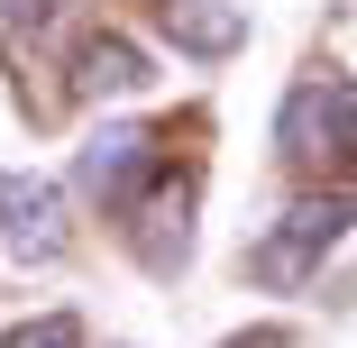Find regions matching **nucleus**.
<instances>
[{
    "label": "nucleus",
    "mask_w": 357,
    "mask_h": 348,
    "mask_svg": "<svg viewBox=\"0 0 357 348\" xmlns=\"http://www.w3.org/2000/svg\"><path fill=\"white\" fill-rule=\"evenodd\" d=\"M0 348H83V321H74V312H46V321L0 330Z\"/></svg>",
    "instance_id": "nucleus-7"
},
{
    "label": "nucleus",
    "mask_w": 357,
    "mask_h": 348,
    "mask_svg": "<svg viewBox=\"0 0 357 348\" xmlns=\"http://www.w3.org/2000/svg\"><path fill=\"white\" fill-rule=\"evenodd\" d=\"M229 348H294V330H238Z\"/></svg>",
    "instance_id": "nucleus-8"
},
{
    "label": "nucleus",
    "mask_w": 357,
    "mask_h": 348,
    "mask_svg": "<svg viewBox=\"0 0 357 348\" xmlns=\"http://www.w3.org/2000/svg\"><path fill=\"white\" fill-rule=\"evenodd\" d=\"M156 174H165V147H156V128H137V119L92 128V137H83V156H74V183L101 202V211H119V220L147 202Z\"/></svg>",
    "instance_id": "nucleus-3"
},
{
    "label": "nucleus",
    "mask_w": 357,
    "mask_h": 348,
    "mask_svg": "<svg viewBox=\"0 0 357 348\" xmlns=\"http://www.w3.org/2000/svg\"><path fill=\"white\" fill-rule=\"evenodd\" d=\"M275 147H284L294 174H330L339 156H357V83L339 74V64H330V74H303L294 92H284Z\"/></svg>",
    "instance_id": "nucleus-1"
},
{
    "label": "nucleus",
    "mask_w": 357,
    "mask_h": 348,
    "mask_svg": "<svg viewBox=\"0 0 357 348\" xmlns=\"http://www.w3.org/2000/svg\"><path fill=\"white\" fill-rule=\"evenodd\" d=\"M0 239H10L28 266H55L64 248H74V202H64V183L10 165L0 174Z\"/></svg>",
    "instance_id": "nucleus-4"
},
{
    "label": "nucleus",
    "mask_w": 357,
    "mask_h": 348,
    "mask_svg": "<svg viewBox=\"0 0 357 348\" xmlns=\"http://www.w3.org/2000/svg\"><path fill=\"white\" fill-rule=\"evenodd\" d=\"M156 19H165V46L183 64H229L248 46V10L238 0H156Z\"/></svg>",
    "instance_id": "nucleus-6"
},
{
    "label": "nucleus",
    "mask_w": 357,
    "mask_h": 348,
    "mask_svg": "<svg viewBox=\"0 0 357 348\" xmlns=\"http://www.w3.org/2000/svg\"><path fill=\"white\" fill-rule=\"evenodd\" d=\"M147 83H156V55L128 28H92L74 46V101H137Z\"/></svg>",
    "instance_id": "nucleus-5"
},
{
    "label": "nucleus",
    "mask_w": 357,
    "mask_h": 348,
    "mask_svg": "<svg viewBox=\"0 0 357 348\" xmlns=\"http://www.w3.org/2000/svg\"><path fill=\"white\" fill-rule=\"evenodd\" d=\"M348 220H357V183H339V192H303L294 211H284V220L248 248V275H257V285H303V275L348 239Z\"/></svg>",
    "instance_id": "nucleus-2"
},
{
    "label": "nucleus",
    "mask_w": 357,
    "mask_h": 348,
    "mask_svg": "<svg viewBox=\"0 0 357 348\" xmlns=\"http://www.w3.org/2000/svg\"><path fill=\"white\" fill-rule=\"evenodd\" d=\"M10 19H55V0H0Z\"/></svg>",
    "instance_id": "nucleus-9"
}]
</instances>
